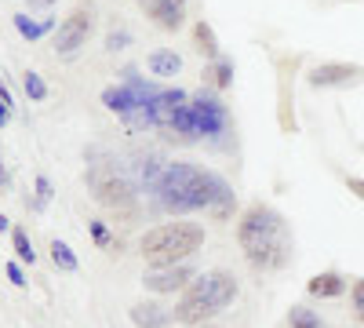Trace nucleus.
<instances>
[{
	"mask_svg": "<svg viewBox=\"0 0 364 328\" xmlns=\"http://www.w3.org/2000/svg\"><path fill=\"white\" fill-rule=\"evenodd\" d=\"M154 190L168 212H193V208H215V216L233 212V190L215 171H200L193 164H168L154 179Z\"/></svg>",
	"mask_w": 364,
	"mask_h": 328,
	"instance_id": "f257e3e1",
	"label": "nucleus"
},
{
	"mask_svg": "<svg viewBox=\"0 0 364 328\" xmlns=\"http://www.w3.org/2000/svg\"><path fill=\"white\" fill-rule=\"evenodd\" d=\"M237 241L245 248L248 263L255 266H277L284 259L288 237H284V219L266 204H252L237 226Z\"/></svg>",
	"mask_w": 364,
	"mask_h": 328,
	"instance_id": "f03ea898",
	"label": "nucleus"
},
{
	"mask_svg": "<svg viewBox=\"0 0 364 328\" xmlns=\"http://www.w3.org/2000/svg\"><path fill=\"white\" fill-rule=\"evenodd\" d=\"M233 300H237V277L226 274V270H208L182 292V300H178L171 317L182 321V324H204L211 314L226 310Z\"/></svg>",
	"mask_w": 364,
	"mask_h": 328,
	"instance_id": "7ed1b4c3",
	"label": "nucleus"
},
{
	"mask_svg": "<svg viewBox=\"0 0 364 328\" xmlns=\"http://www.w3.org/2000/svg\"><path fill=\"white\" fill-rule=\"evenodd\" d=\"M200 245H204L200 223H164L142 237V259L149 270H161V266H175L182 259H190Z\"/></svg>",
	"mask_w": 364,
	"mask_h": 328,
	"instance_id": "20e7f679",
	"label": "nucleus"
},
{
	"mask_svg": "<svg viewBox=\"0 0 364 328\" xmlns=\"http://www.w3.org/2000/svg\"><path fill=\"white\" fill-rule=\"evenodd\" d=\"M190 113H193V125H197V135H223L230 128V113L226 106L215 99V95H193L190 99Z\"/></svg>",
	"mask_w": 364,
	"mask_h": 328,
	"instance_id": "39448f33",
	"label": "nucleus"
},
{
	"mask_svg": "<svg viewBox=\"0 0 364 328\" xmlns=\"http://www.w3.org/2000/svg\"><path fill=\"white\" fill-rule=\"evenodd\" d=\"M87 33H91V8H77L70 18H63V26H58L55 51L58 55H73L77 48H84Z\"/></svg>",
	"mask_w": 364,
	"mask_h": 328,
	"instance_id": "423d86ee",
	"label": "nucleus"
},
{
	"mask_svg": "<svg viewBox=\"0 0 364 328\" xmlns=\"http://www.w3.org/2000/svg\"><path fill=\"white\" fill-rule=\"evenodd\" d=\"M190 281H197V274H193V266H186V263H175V266H161V270H149L146 277H142V285L149 288V292H178V288H190Z\"/></svg>",
	"mask_w": 364,
	"mask_h": 328,
	"instance_id": "0eeeda50",
	"label": "nucleus"
},
{
	"mask_svg": "<svg viewBox=\"0 0 364 328\" xmlns=\"http://www.w3.org/2000/svg\"><path fill=\"white\" fill-rule=\"evenodd\" d=\"M357 80H360V70L346 66V63H324V66L310 70L314 88H343V84H357Z\"/></svg>",
	"mask_w": 364,
	"mask_h": 328,
	"instance_id": "6e6552de",
	"label": "nucleus"
},
{
	"mask_svg": "<svg viewBox=\"0 0 364 328\" xmlns=\"http://www.w3.org/2000/svg\"><path fill=\"white\" fill-rule=\"evenodd\" d=\"M146 11L161 29H178L182 26V0H149Z\"/></svg>",
	"mask_w": 364,
	"mask_h": 328,
	"instance_id": "1a4fd4ad",
	"label": "nucleus"
},
{
	"mask_svg": "<svg viewBox=\"0 0 364 328\" xmlns=\"http://www.w3.org/2000/svg\"><path fill=\"white\" fill-rule=\"evenodd\" d=\"M306 292H310V295H317V300H336V295H343V292H346V277H343V274H336V270L317 274V277H310Z\"/></svg>",
	"mask_w": 364,
	"mask_h": 328,
	"instance_id": "9d476101",
	"label": "nucleus"
},
{
	"mask_svg": "<svg viewBox=\"0 0 364 328\" xmlns=\"http://www.w3.org/2000/svg\"><path fill=\"white\" fill-rule=\"evenodd\" d=\"M91 183H95V194H99V201L102 204H132V194H128V186L120 183V179H102V175H91Z\"/></svg>",
	"mask_w": 364,
	"mask_h": 328,
	"instance_id": "9b49d317",
	"label": "nucleus"
},
{
	"mask_svg": "<svg viewBox=\"0 0 364 328\" xmlns=\"http://www.w3.org/2000/svg\"><path fill=\"white\" fill-rule=\"evenodd\" d=\"M132 321H135L139 328H161V324L171 321V314H168L164 307H157V303H135V307H132Z\"/></svg>",
	"mask_w": 364,
	"mask_h": 328,
	"instance_id": "f8f14e48",
	"label": "nucleus"
},
{
	"mask_svg": "<svg viewBox=\"0 0 364 328\" xmlns=\"http://www.w3.org/2000/svg\"><path fill=\"white\" fill-rule=\"evenodd\" d=\"M146 66H149V73H154V77H175L182 70V58L175 51H154V55L146 58Z\"/></svg>",
	"mask_w": 364,
	"mask_h": 328,
	"instance_id": "ddd939ff",
	"label": "nucleus"
},
{
	"mask_svg": "<svg viewBox=\"0 0 364 328\" xmlns=\"http://www.w3.org/2000/svg\"><path fill=\"white\" fill-rule=\"evenodd\" d=\"M15 29H18V33H22L26 41H41L44 33H51V29H55V22H51V18H44V22H33L29 15H15Z\"/></svg>",
	"mask_w": 364,
	"mask_h": 328,
	"instance_id": "4468645a",
	"label": "nucleus"
},
{
	"mask_svg": "<svg viewBox=\"0 0 364 328\" xmlns=\"http://www.w3.org/2000/svg\"><path fill=\"white\" fill-rule=\"evenodd\" d=\"M51 259H55V266L58 270H66V274H77L80 270V263H77V255H73V248L66 245V241H51Z\"/></svg>",
	"mask_w": 364,
	"mask_h": 328,
	"instance_id": "2eb2a0df",
	"label": "nucleus"
},
{
	"mask_svg": "<svg viewBox=\"0 0 364 328\" xmlns=\"http://www.w3.org/2000/svg\"><path fill=\"white\" fill-rule=\"evenodd\" d=\"M193 41H197V51H200V55L219 58V41H215V33H211L208 22H197V26H193Z\"/></svg>",
	"mask_w": 364,
	"mask_h": 328,
	"instance_id": "dca6fc26",
	"label": "nucleus"
},
{
	"mask_svg": "<svg viewBox=\"0 0 364 328\" xmlns=\"http://www.w3.org/2000/svg\"><path fill=\"white\" fill-rule=\"evenodd\" d=\"M288 324H291V328H328V324H324L314 310H306V307H291V310H288Z\"/></svg>",
	"mask_w": 364,
	"mask_h": 328,
	"instance_id": "f3484780",
	"label": "nucleus"
},
{
	"mask_svg": "<svg viewBox=\"0 0 364 328\" xmlns=\"http://www.w3.org/2000/svg\"><path fill=\"white\" fill-rule=\"evenodd\" d=\"M22 88H26V95L33 99V102H44V99H48V84H44V77L33 73V70L22 77Z\"/></svg>",
	"mask_w": 364,
	"mask_h": 328,
	"instance_id": "a211bd4d",
	"label": "nucleus"
},
{
	"mask_svg": "<svg viewBox=\"0 0 364 328\" xmlns=\"http://www.w3.org/2000/svg\"><path fill=\"white\" fill-rule=\"evenodd\" d=\"M11 248H15V255L22 263H37V252H33V245H29L26 230H11Z\"/></svg>",
	"mask_w": 364,
	"mask_h": 328,
	"instance_id": "6ab92c4d",
	"label": "nucleus"
},
{
	"mask_svg": "<svg viewBox=\"0 0 364 328\" xmlns=\"http://www.w3.org/2000/svg\"><path fill=\"white\" fill-rule=\"evenodd\" d=\"M230 80H233V63H230V58H215V84L219 88H230Z\"/></svg>",
	"mask_w": 364,
	"mask_h": 328,
	"instance_id": "aec40b11",
	"label": "nucleus"
},
{
	"mask_svg": "<svg viewBox=\"0 0 364 328\" xmlns=\"http://www.w3.org/2000/svg\"><path fill=\"white\" fill-rule=\"evenodd\" d=\"M350 300H353V314H357V321H364V277H360V281H353Z\"/></svg>",
	"mask_w": 364,
	"mask_h": 328,
	"instance_id": "412c9836",
	"label": "nucleus"
},
{
	"mask_svg": "<svg viewBox=\"0 0 364 328\" xmlns=\"http://www.w3.org/2000/svg\"><path fill=\"white\" fill-rule=\"evenodd\" d=\"M51 201V183H48V175H37V208H44Z\"/></svg>",
	"mask_w": 364,
	"mask_h": 328,
	"instance_id": "4be33fe9",
	"label": "nucleus"
},
{
	"mask_svg": "<svg viewBox=\"0 0 364 328\" xmlns=\"http://www.w3.org/2000/svg\"><path fill=\"white\" fill-rule=\"evenodd\" d=\"M91 237H95V245H102V248L109 245V230H106V226H102L99 219H95V223H91Z\"/></svg>",
	"mask_w": 364,
	"mask_h": 328,
	"instance_id": "5701e85b",
	"label": "nucleus"
},
{
	"mask_svg": "<svg viewBox=\"0 0 364 328\" xmlns=\"http://www.w3.org/2000/svg\"><path fill=\"white\" fill-rule=\"evenodd\" d=\"M128 41H132L128 33H109V37H106V48H109V51H117V48H124Z\"/></svg>",
	"mask_w": 364,
	"mask_h": 328,
	"instance_id": "b1692460",
	"label": "nucleus"
},
{
	"mask_svg": "<svg viewBox=\"0 0 364 328\" xmlns=\"http://www.w3.org/2000/svg\"><path fill=\"white\" fill-rule=\"evenodd\" d=\"M8 277H11V285H18V288L26 285V274H22V266H18V263H8Z\"/></svg>",
	"mask_w": 364,
	"mask_h": 328,
	"instance_id": "393cba45",
	"label": "nucleus"
},
{
	"mask_svg": "<svg viewBox=\"0 0 364 328\" xmlns=\"http://www.w3.org/2000/svg\"><path fill=\"white\" fill-rule=\"evenodd\" d=\"M0 102H4V106H15V99H11V92H8V84H4V77H0Z\"/></svg>",
	"mask_w": 364,
	"mask_h": 328,
	"instance_id": "a878e982",
	"label": "nucleus"
},
{
	"mask_svg": "<svg viewBox=\"0 0 364 328\" xmlns=\"http://www.w3.org/2000/svg\"><path fill=\"white\" fill-rule=\"evenodd\" d=\"M11 121V106H4V102H0V128H4Z\"/></svg>",
	"mask_w": 364,
	"mask_h": 328,
	"instance_id": "bb28decb",
	"label": "nucleus"
},
{
	"mask_svg": "<svg viewBox=\"0 0 364 328\" xmlns=\"http://www.w3.org/2000/svg\"><path fill=\"white\" fill-rule=\"evenodd\" d=\"M8 226H11V219H8V216H0V233H4Z\"/></svg>",
	"mask_w": 364,
	"mask_h": 328,
	"instance_id": "cd10ccee",
	"label": "nucleus"
},
{
	"mask_svg": "<svg viewBox=\"0 0 364 328\" xmlns=\"http://www.w3.org/2000/svg\"><path fill=\"white\" fill-rule=\"evenodd\" d=\"M8 183V175H4V164H0V186H4Z\"/></svg>",
	"mask_w": 364,
	"mask_h": 328,
	"instance_id": "c85d7f7f",
	"label": "nucleus"
},
{
	"mask_svg": "<svg viewBox=\"0 0 364 328\" xmlns=\"http://www.w3.org/2000/svg\"><path fill=\"white\" fill-rule=\"evenodd\" d=\"M29 4H37V8H44V4H51V0H29Z\"/></svg>",
	"mask_w": 364,
	"mask_h": 328,
	"instance_id": "c756f323",
	"label": "nucleus"
},
{
	"mask_svg": "<svg viewBox=\"0 0 364 328\" xmlns=\"http://www.w3.org/2000/svg\"><path fill=\"white\" fill-rule=\"evenodd\" d=\"M204 328H219V324H204Z\"/></svg>",
	"mask_w": 364,
	"mask_h": 328,
	"instance_id": "7c9ffc66",
	"label": "nucleus"
}]
</instances>
